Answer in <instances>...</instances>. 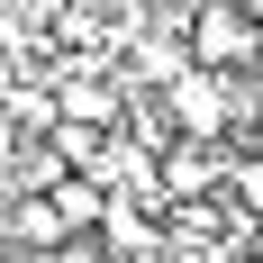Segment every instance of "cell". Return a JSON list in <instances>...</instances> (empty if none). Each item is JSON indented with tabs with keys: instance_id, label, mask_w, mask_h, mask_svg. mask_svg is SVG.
Wrapping results in <instances>:
<instances>
[{
	"instance_id": "cell-7",
	"label": "cell",
	"mask_w": 263,
	"mask_h": 263,
	"mask_svg": "<svg viewBox=\"0 0 263 263\" xmlns=\"http://www.w3.org/2000/svg\"><path fill=\"white\" fill-rule=\"evenodd\" d=\"M9 155H27V145H18V118L0 109V173H9Z\"/></svg>"
},
{
	"instance_id": "cell-5",
	"label": "cell",
	"mask_w": 263,
	"mask_h": 263,
	"mask_svg": "<svg viewBox=\"0 0 263 263\" xmlns=\"http://www.w3.org/2000/svg\"><path fill=\"white\" fill-rule=\"evenodd\" d=\"M218 200H236V218L263 227V155H245L236 136H227V182H218Z\"/></svg>"
},
{
	"instance_id": "cell-8",
	"label": "cell",
	"mask_w": 263,
	"mask_h": 263,
	"mask_svg": "<svg viewBox=\"0 0 263 263\" xmlns=\"http://www.w3.org/2000/svg\"><path fill=\"white\" fill-rule=\"evenodd\" d=\"M236 9H245V18H254V27H263V0H236Z\"/></svg>"
},
{
	"instance_id": "cell-2",
	"label": "cell",
	"mask_w": 263,
	"mask_h": 263,
	"mask_svg": "<svg viewBox=\"0 0 263 263\" xmlns=\"http://www.w3.org/2000/svg\"><path fill=\"white\" fill-rule=\"evenodd\" d=\"M218 182H227V145H209V136H173V145L155 155L163 209H182V200H218Z\"/></svg>"
},
{
	"instance_id": "cell-6",
	"label": "cell",
	"mask_w": 263,
	"mask_h": 263,
	"mask_svg": "<svg viewBox=\"0 0 263 263\" xmlns=\"http://www.w3.org/2000/svg\"><path fill=\"white\" fill-rule=\"evenodd\" d=\"M9 236H18V245H73L46 191H18V200H9Z\"/></svg>"
},
{
	"instance_id": "cell-1",
	"label": "cell",
	"mask_w": 263,
	"mask_h": 263,
	"mask_svg": "<svg viewBox=\"0 0 263 263\" xmlns=\"http://www.w3.org/2000/svg\"><path fill=\"white\" fill-rule=\"evenodd\" d=\"M182 46H191V64H200V73H245V64H254V46H263V27L245 18L236 0H191Z\"/></svg>"
},
{
	"instance_id": "cell-3",
	"label": "cell",
	"mask_w": 263,
	"mask_h": 263,
	"mask_svg": "<svg viewBox=\"0 0 263 263\" xmlns=\"http://www.w3.org/2000/svg\"><path fill=\"white\" fill-rule=\"evenodd\" d=\"M54 118H73V127H118L127 118V82L118 73H100V64H73V73L54 82Z\"/></svg>"
},
{
	"instance_id": "cell-4",
	"label": "cell",
	"mask_w": 263,
	"mask_h": 263,
	"mask_svg": "<svg viewBox=\"0 0 263 263\" xmlns=\"http://www.w3.org/2000/svg\"><path fill=\"white\" fill-rule=\"evenodd\" d=\"M46 200H54V218H64V236H100V218H109V191L91 182V173H64Z\"/></svg>"
}]
</instances>
